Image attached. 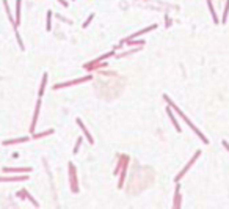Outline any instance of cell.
<instances>
[{
  "mask_svg": "<svg viewBox=\"0 0 229 209\" xmlns=\"http://www.w3.org/2000/svg\"><path fill=\"white\" fill-rule=\"evenodd\" d=\"M38 112H39V101H38V104H36L35 117H33V121H31V131H35V126H36V120H38Z\"/></svg>",
  "mask_w": 229,
  "mask_h": 209,
  "instance_id": "cell-6",
  "label": "cell"
},
{
  "mask_svg": "<svg viewBox=\"0 0 229 209\" xmlns=\"http://www.w3.org/2000/svg\"><path fill=\"white\" fill-rule=\"evenodd\" d=\"M50 18H52V13L49 11V13H47V25H46L47 30H50Z\"/></svg>",
  "mask_w": 229,
  "mask_h": 209,
  "instance_id": "cell-15",
  "label": "cell"
},
{
  "mask_svg": "<svg viewBox=\"0 0 229 209\" xmlns=\"http://www.w3.org/2000/svg\"><path fill=\"white\" fill-rule=\"evenodd\" d=\"M91 77H83V79H79V80H72V82H66V84H60V85H55V90L58 88H63V87H69V85H74V84H80V82H85V80H90Z\"/></svg>",
  "mask_w": 229,
  "mask_h": 209,
  "instance_id": "cell-3",
  "label": "cell"
},
{
  "mask_svg": "<svg viewBox=\"0 0 229 209\" xmlns=\"http://www.w3.org/2000/svg\"><path fill=\"white\" fill-rule=\"evenodd\" d=\"M46 82H47V74H44V76H42V82H41V88H39V95H42V93H44Z\"/></svg>",
  "mask_w": 229,
  "mask_h": 209,
  "instance_id": "cell-9",
  "label": "cell"
},
{
  "mask_svg": "<svg viewBox=\"0 0 229 209\" xmlns=\"http://www.w3.org/2000/svg\"><path fill=\"white\" fill-rule=\"evenodd\" d=\"M5 172H30V168H5Z\"/></svg>",
  "mask_w": 229,
  "mask_h": 209,
  "instance_id": "cell-12",
  "label": "cell"
},
{
  "mask_svg": "<svg viewBox=\"0 0 229 209\" xmlns=\"http://www.w3.org/2000/svg\"><path fill=\"white\" fill-rule=\"evenodd\" d=\"M19 21H20V0L16 2V29L19 25Z\"/></svg>",
  "mask_w": 229,
  "mask_h": 209,
  "instance_id": "cell-4",
  "label": "cell"
},
{
  "mask_svg": "<svg viewBox=\"0 0 229 209\" xmlns=\"http://www.w3.org/2000/svg\"><path fill=\"white\" fill-rule=\"evenodd\" d=\"M223 146H225V148H226V150L229 151V145H228V143H226V142H223Z\"/></svg>",
  "mask_w": 229,
  "mask_h": 209,
  "instance_id": "cell-18",
  "label": "cell"
},
{
  "mask_svg": "<svg viewBox=\"0 0 229 209\" xmlns=\"http://www.w3.org/2000/svg\"><path fill=\"white\" fill-rule=\"evenodd\" d=\"M228 13H229V0H228V3H226V8H225V14H223V22H226V19H228Z\"/></svg>",
  "mask_w": 229,
  "mask_h": 209,
  "instance_id": "cell-14",
  "label": "cell"
},
{
  "mask_svg": "<svg viewBox=\"0 0 229 209\" xmlns=\"http://www.w3.org/2000/svg\"><path fill=\"white\" fill-rule=\"evenodd\" d=\"M166 112H168V115H170V118H171V121H173V124H174V126H176V129H177V131H181V126H179V124H177V121H176V118H174V117H173V112H171V109H168V110H166Z\"/></svg>",
  "mask_w": 229,
  "mask_h": 209,
  "instance_id": "cell-7",
  "label": "cell"
},
{
  "mask_svg": "<svg viewBox=\"0 0 229 209\" xmlns=\"http://www.w3.org/2000/svg\"><path fill=\"white\" fill-rule=\"evenodd\" d=\"M28 176H18V178H0V181H22L27 179Z\"/></svg>",
  "mask_w": 229,
  "mask_h": 209,
  "instance_id": "cell-8",
  "label": "cell"
},
{
  "mask_svg": "<svg viewBox=\"0 0 229 209\" xmlns=\"http://www.w3.org/2000/svg\"><path fill=\"white\" fill-rule=\"evenodd\" d=\"M198 156H199V151H198V153H196V154H195V156H193V159H192V161H190V162L187 164V167H185V168L182 170V172H181V173H179V176H176V181H179V179H181V178H182V176H184L185 173H187V170H188V168H190V167H192V165H193V162L196 161V157H198Z\"/></svg>",
  "mask_w": 229,
  "mask_h": 209,
  "instance_id": "cell-2",
  "label": "cell"
},
{
  "mask_svg": "<svg viewBox=\"0 0 229 209\" xmlns=\"http://www.w3.org/2000/svg\"><path fill=\"white\" fill-rule=\"evenodd\" d=\"M80 143H82V139H79V142H77V145H75V148H74V153H77V150H79V146H80Z\"/></svg>",
  "mask_w": 229,
  "mask_h": 209,
  "instance_id": "cell-16",
  "label": "cell"
},
{
  "mask_svg": "<svg viewBox=\"0 0 229 209\" xmlns=\"http://www.w3.org/2000/svg\"><path fill=\"white\" fill-rule=\"evenodd\" d=\"M207 3H209V10H210V13H212V18H214V21H215L217 24H218V18H217V14H215V10H214V7H212V2L209 0V2H207Z\"/></svg>",
  "mask_w": 229,
  "mask_h": 209,
  "instance_id": "cell-10",
  "label": "cell"
},
{
  "mask_svg": "<svg viewBox=\"0 0 229 209\" xmlns=\"http://www.w3.org/2000/svg\"><path fill=\"white\" fill-rule=\"evenodd\" d=\"M58 2H61L63 7H68V3H66V0H58Z\"/></svg>",
  "mask_w": 229,
  "mask_h": 209,
  "instance_id": "cell-17",
  "label": "cell"
},
{
  "mask_svg": "<svg viewBox=\"0 0 229 209\" xmlns=\"http://www.w3.org/2000/svg\"><path fill=\"white\" fill-rule=\"evenodd\" d=\"M163 99H165V101H166L168 104H170V106H171V107H173V109H174V110H176V112H177V113H179V115H181V117H182V118L185 120V123H187V124L190 126V128H192V129H193V131L196 132V134H198V135H199V139H201V140H203L204 143H209V140H207V139H206V137H204L203 134H201V132H199L198 129H196V126H193V123H192V121H190V120H188L187 117H185V115H184V113L181 112V110H179V109H177V106H174V104H173V101H171V99H170V98H168L166 95H163Z\"/></svg>",
  "mask_w": 229,
  "mask_h": 209,
  "instance_id": "cell-1",
  "label": "cell"
},
{
  "mask_svg": "<svg viewBox=\"0 0 229 209\" xmlns=\"http://www.w3.org/2000/svg\"><path fill=\"white\" fill-rule=\"evenodd\" d=\"M77 123H79V126H80V128H82V131H83V132H85V134H86V139H88V142H90V143H93V137H91V134H90V132H88V131H86V128H85V126H83V123H82V121H80V120H77Z\"/></svg>",
  "mask_w": 229,
  "mask_h": 209,
  "instance_id": "cell-5",
  "label": "cell"
},
{
  "mask_svg": "<svg viewBox=\"0 0 229 209\" xmlns=\"http://www.w3.org/2000/svg\"><path fill=\"white\" fill-rule=\"evenodd\" d=\"M25 140H28V139L24 137V139H18V140H7V142H5V145H13V143H19V142H25Z\"/></svg>",
  "mask_w": 229,
  "mask_h": 209,
  "instance_id": "cell-11",
  "label": "cell"
},
{
  "mask_svg": "<svg viewBox=\"0 0 229 209\" xmlns=\"http://www.w3.org/2000/svg\"><path fill=\"white\" fill-rule=\"evenodd\" d=\"M49 134H52V131H46V132H41V134H35V135H33V139H41V137L49 135Z\"/></svg>",
  "mask_w": 229,
  "mask_h": 209,
  "instance_id": "cell-13",
  "label": "cell"
}]
</instances>
